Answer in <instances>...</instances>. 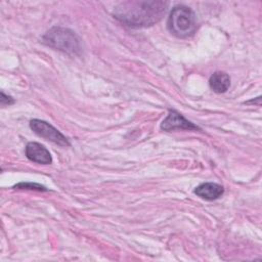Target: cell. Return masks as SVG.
<instances>
[{
    "mask_svg": "<svg viewBox=\"0 0 262 262\" xmlns=\"http://www.w3.org/2000/svg\"><path fill=\"white\" fill-rule=\"evenodd\" d=\"M169 2L163 0H128L117 4L114 16L132 28H144L158 23L166 12Z\"/></svg>",
    "mask_w": 262,
    "mask_h": 262,
    "instance_id": "6da1fadb",
    "label": "cell"
},
{
    "mask_svg": "<svg viewBox=\"0 0 262 262\" xmlns=\"http://www.w3.org/2000/svg\"><path fill=\"white\" fill-rule=\"evenodd\" d=\"M43 43L69 55H79L81 53V40L70 29L53 27L42 38Z\"/></svg>",
    "mask_w": 262,
    "mask_h": 262,
    "instance_id": "7a4b0ae2",
    "label": "cell"
},
{
    "mask_svg": "<svg viewBox=\"0 0 262 262\" xmlns=\"http://www.w3.org/2000/svg\"><path fill=\"white\" fill-rule=\"evenodd\" d=\"M196 17L194 12L185 5L175 6L168 17V30L178 38H187L196 30Z\"/></svg>",
    "mask_w": 262,
    "mask_h": 262,
    "instance_id": "3957f363",
    "label": "cell"
},
{
    "mask_svg": "<svg viewBox=\"0 0 262 262\" xmlns=\"http://www.w3.org/2000/svg\"><path fill=\"white\" fill-rule=\"evenodd\" d=\"M30 128L40 137L50 140L60 146H69L70 142L68 138L61 134L56 128L47 123L46 121L34 119L30 122Z\"/></svg>",
    "mask_w": 262,
    "mask_h": 262,
    "instance_id": "277c9868",
    "label": "cell"
},
{
    "mask_svg": "<svg viewBox=\"0 0 262 262\" xmlns=\"http://www.w3.org/2000/svg\"><path fill=\"white\" fill-rule=\"evenodd\" d=\"M161 129L165 131L174 130H199L200 128L186 120L181 114L176 111H169L166 119L161 123Z\"/></svg>",
    "mask_w": 262,
    "mask_h": 262,
    "instance_id": "5b68a950",
    "label": "cell"
},
{
    "mask_svg": "<svg viewBox=\"0 0 262 262\" xmlns=\"http://www.w3.org/2000/svg\"><path fill=\"white\" fill-rule=\"evenodd\" d=\"M26 156L30 161L38 164L47 165L52 162L49 150L44 145L38 142H29L27 144Z\"/></svg>",
    "mask_w": 262,
    "mask_h": 262,
    "instance_id": "8992f818",
    "label": "cell"
},
{
    "mask_svg": "<svg viewBox=\"0 0 262 262\" xmlns=\"http://www.w3.org/2000/svg\"><path fill=\"white\" fill-rule=\"evenodd\" d=\"M224 192L222 185L214 182H205L195 187L194 193L207 201H213L220 198Z\"/></svg>",
    "mask_w": 262,
    "mask_h": 262,
    "instance_id": "52a82bcc",
    "label": "cell"
},
{
    "mask_svg": "<svg viewBox=\"0 0 262 262\" xmlns=\"http://www.w3.org/2000/svg\"><path fill=\"white\" fill-rule=\"evenodd\" d=\"M209 85L215 93H224L230 86V78L224 72H215L210 77Z\"/></svg>",
    "mask_w": 262,
    "mask_h": 262,
    "instance_id": "ba28073f",
    "label": "cell"
},
{
    "mask_svg": "<svg viewBox=\"0 0 262 262\" xmlns=\"http://www.w3.org/2000/svg\"><path fill=\"white\" fill-rule=\"evenodd\" d=\"M14 188L19 189H33V190H39V191H46V187H44L41 184L38 183H32V182H20L13 186Z\"/></svg>",
    "mask_w": 262,
    "mask_h": 262,
    "instance_id": "9c48e42d",
    "label": "cell"
},
{
    "mask_svg": "<svg viewBox=\"0 0 262 262\" xmlns=\"http://www.w3.org/2000/svg\"><path fill=\"white\" fill-rule=\"evenodd\" d=\"M14 102L13 98L9 95H5V93L2 91L1 92V104L2 105H10Z\"/></svg>",
    "mask_w": 262,
    "mask_h": 262,
    "instance_id": "30bf717a",
    "label": "cell"
}]
</instances>
